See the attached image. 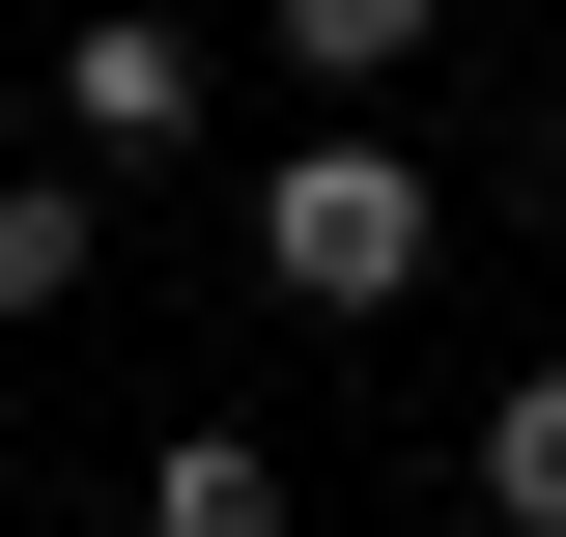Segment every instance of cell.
Listing matches in <instances>:
<instances>
[{"instance_id":"obj_1","label":"cell","mask_w":566,"mask_h":537,"mask_svg":"<svg viewBox=\"0 0 566 537\" xmlns=\"http://www.w3.org/2000/svg\"><path fill=\"white\" fill-rule=\"evenodd\" d=\"M424 255H453V199H424L368 114H312V141L255 170V283H283V312H397Z\"/></svg>"},{"instance_id":"obj_2","label":"cell","mask_w":566,"mask_h":537,"mask_svg":"<svg viewBox=\"0 0 566 537\" xmlns=\"http://www.w3.org/2000/svg\"><path fill=\"white\" fill-rule=\"evenodd\" d=\"M57 141H85V170L199 141V29H170V0H85V29H57Z\"/></svg>"},{"instance_id":"obj_3","label":"cell","mask_w":566,"mask_h":537,"mask_svg":"<svg viewBox=\"0 0 566 537\" xmlns=\"http://www.w3.org/2000/svg\"><path fill=\"white\" fill-rule=\"evenodd\" d=\"M142 537H312V509H283L255 424H170V453H142Z\"/></svg>"},{"instance_id":"obj_4","label":"cell","mask_w":566,"mask_h":537,"mask_svg":"<svg viewBox=\"0 0 566 537\" xmlns=\"http://www.w3.org/2000/svg\"><path fill=\"white\" fill-rule=\"evenodd\" d=\"M85 255H114V199H85V170H0V339L85 312Z\"/></svg>"},{"instance_id":"obj_5","label":"cell","mask_w":566,"mask_h":537,"mask_svg":"<svg viewBox=\"0 0 566 537\" xmlns=\"http://www.w3.org/2000/svg\"><path fill=\"white\" fill-rule=\"evenodd\" d=\"M482 509H510V537H566V368H510V397H482Z\"/></svg>"},{"instance_id":"obj_6","label":"cell","mask_w":566,"mask_h":537,"mask_svg":"<svg viewBox=\"0 0 566 537\" xmlns=\"http://www.w3.org/2000/svg\"><path fill=\"white\" fill-rule=\"evenodd\" d=\"M255 29H283V57H312V85H397L424 29H453V0H255Z\"/></svg>"}]
</instances>
